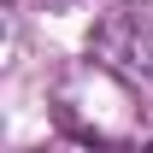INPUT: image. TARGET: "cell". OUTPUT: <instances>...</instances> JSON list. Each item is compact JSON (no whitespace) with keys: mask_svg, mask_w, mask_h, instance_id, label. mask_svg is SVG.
Returning <instances> with one entry per match:
<instances>
[{"mask_svg":"<svg viewBox=\"0 0 153 153\" xmlns=\"http://www.w3.org/2000/svg\"><path fill=\"white\" fill-rule=\"evenodd\" d=\"M141 153H153V147H141Z\"/></svg>","mask_w":153,"mask_h":153,"instance_id":"1","label":"cell"}]
</instances>
